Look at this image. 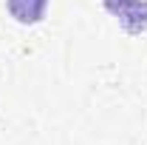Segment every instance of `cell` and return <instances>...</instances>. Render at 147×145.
I'll use <instances>...</instances> for the list:
<instances>
[{"mask_svg":"<svg viewBox=\"0 0 147 145\" xmlns=\"http://www.w3.org/2000/svg\"><path fill=\"white\" fill-rule=\"evenodd\" d=\"M102 6L119 20L127 34L147 31V0H102Z\"/></svg>","mask_w":147,"mask_h":145,"instance_id":"1","label":"cell"},{"mask_svg":"<svg viewBox=\"0 0 147 145\" xmlns=\"http://www.w3.org/2000/svg\"><path fill=\"white\" fill-rule=\"evenodd\" d=\"M9 3V14L23 23V26H34L45 17V9H48V0H6Z\"/></svg>","mask_w":147,"mask_h":145,"instance_id":"2","label":"cell"}]
</instances>
